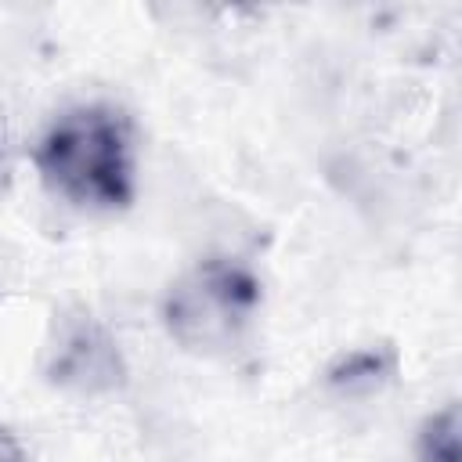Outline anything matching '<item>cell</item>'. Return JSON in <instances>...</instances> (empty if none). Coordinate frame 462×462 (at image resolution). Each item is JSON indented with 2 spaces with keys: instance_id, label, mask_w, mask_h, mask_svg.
Wrapping results in <instances>:
<instances>
[{
  "instance_id": "obj_2",
  "label": "cell",
  "mask_w": 462,
  "mask_h": 462,
  "mask_svg": "<svg viewBox=\"0 0 462 462\" xmlns=\"http://www.w3.org/2000/svg\"><path fill=\"white\" fill-rule=\"evenodd\" d=\"M263 289L253 267L235 256H206L180 271L162 292V325L191 354H235L260 314Z\"/></svg>"
},
{
  "instance_id": "obj_4",
  "label": "cell",
  "mask_w": 462,
  "mask_h": 462,
  "mask_svg": "<svg viewBox=\"0 0 462 462\" xmlns=\"http://www.w3.org/2000/svg\"><path fill=\"white\" fill-rule=\"evenodd\" d=\"M397 368H401V357H397L393 346H375V343L372 346H354V350H343L325 368V386L336 397L365 401V397L383 393L397 379Z\"/></svg>"
},
{
  "instance_id": "obj_5",
  "label": "cell",
  "mask_w": 462,
  "mask_h": 462,
  "mask_svg": "<svg viewBox=\"0 0 462 462\" xmlns=\"http://www.w3.org/2000/svg\"><path fill=\"white\" fill-rule=\"evenodd\" d=\"M415 462H462V419H458L455 404L433 411L422 422L419 444H415Z\"/></svg>"
},
{
  "instance_id": "obj_1",
  "label": "cell",
  "mask_w": 462,
  "mask_h": 462,
  "mask_svg": "<svg viewBox=\"0 0 462 462\" xmlns=\"http://www.w3.org/2000/svg\"><path fill=\"white\" fill-rule=\"evenodd\" d=\"M40 184L72 209L116 213L137 195V130L108 101L72 105L32 144Z\"/></svg>"
},
{
  "instance_id": "obj_3",
  "label": "cell",
  "mask_w": 462,
  "mask_h": 462,
  "mask_svg": "<svg viewBox=\"0 0 462 462\" xmlns=\"http://www.w3.org/2000/svg\"><path fill=\"white\" fill-rule=\"evenodd\" d=\"M40 372L51 386L65 393H79V397L119 393L130 379L119 339L87 307H69L54 314L47 343H43Z\"/></svg>"
},
{
  "instance_id": "obj_6",
  "label": "cell",
  "mask_w": 462,
  "mask_h": 462,
  "mask_svg": "<svg viewBox=\"0 0 462 462\" xmlns=\"http://www.w3.org/2000/svg\"><path fill=\"white\" fill-rule=\"evenodd\" d=\"M0 462H25V451L18 444V437L0 422Z\"/></svg>"
}]
</instances>
